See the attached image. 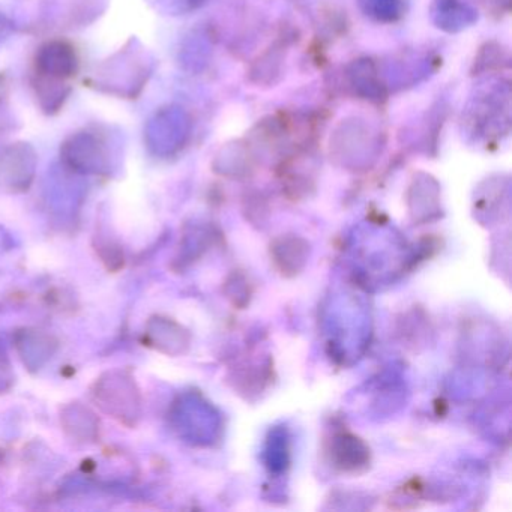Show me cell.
Here are the masks:
<instances>
[{"label": "cell", "mask_w": 512, "mask_h": 512, "mask_svg": "<svg viewBox=\"0 0 512 512\" xmlns=\"http://www.w3.org/2000/svg\"><path fill=\"white\" fill-rule=\"evenodd\" d=\"M79 68V55L70 41H47L35 53L34 74L37 76L67 82L79 73Z\"/></svg>", "instance_id": "obj_1"}, {"label": "cell", "mask_w": 512, "mask_h": 512, "mask_svg": "<svg viewBox=\"0 0 512 512\" xmlns=\"http://www.w3.org/2000/svg\"><path fill=\"white\" fill-rule=\"evenodd\" d=\"M10 32V22H8L7 17H4L2 14H0V41L4 40L7 35H10Z\"/></svg>", "instance_id": "obj_4"}, {"label": "cell", "mask_w": 512, "mask_h": 512, "mask_svg": "<svg viewBox=\"0 0 512 512\" xmlns=\"http://www.w3.org/2000/svg\"><path fill=\"white\" fill-rule=\"evenodd\" d=\"M106 146V139L100 133L83 130L68 137L61 152L73 166L97 169L106 161Z\"/></svg>", "instance_id": "obj_2"}, {"label": "cell", "mask_w": 512, "mask_h": 512, "mask_svg": "<svg viewBox=\"0 0 512 512\" xmlns=\"http://www.w3.org/2000/svg\"><path fill=\"white\" fill-rule=\"evenodd\" d=\"M7 89V76H5V74L0 73V97H4L5 92H7Z\"/></svg>", "instance_id": "obj_5"}, {"label": "cell", "mask_w": 512, "mask_h": 512, "mask_svg": "<svg viewBox=\"0 0 512 512\" xmlns=\"http://www.w3.org/2000/svg\"><path fill=\"white\" fill-rule=\"evenodd\" d=\"M31 83L41 112L49 116L61 112L71 94V88L67 82L32 74Z\"/></svg>", "instance_id": "obj_3"}]
</instances>
